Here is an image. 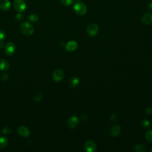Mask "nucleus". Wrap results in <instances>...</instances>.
Wrapping results in <instances>:
<instances>
[{"mask_svg": "<svg viewBox=\"0 0 152 152\" xmlns=\"http://www.w3.org/2000/svg\"><path fill=\"white\" fill-rule=\"evenodd\" d=\"M20 30L21 33L26 36H30L34 32L33 26L28 22H23L20 24Z\"/></svg>", "mask_w": 152, "mask_h": 152, "instance_id": "1", "label": "nucleus"}, {"mask_svg": "<svg viewBox=\"0 0 152 152\" xmlns=\"http://www.w3.org/2000/svg\"><path fill=\"white\" fill-rule=\"evenodd\" d=\"M73 10L76 14L80 15H84L87 11L86 5L81 2H77L75 3L74 5Z\"/></svg>", "mask_w": 152, "mask_h": 152, "instance_id": "2", "label": "nucleus"}, {"mask_svg": "<svg viewBox=\"0 0 152 152\" xmlns=\"http://www.w3.org/2000/svg\"><path fill=\"white\" fill-rule=\"evenodd\" d=\"M14 7L16 11L21 13L26 10L27 5L24 0H15L14 1Z\"/></svg>", "mask_w": 152, "mask_h": 152, "instance_id": "3", "label": "nucleus"}, {"mask_svg": "<svg viewBox=\"0 0 152 152\" xmlns=\"http://www.w3.org/2000/svg\"><path fill=\"white\" fill-rule=\"evenodd\" d=\"M15 50V45L14 43L10 42L5 44L4 46V52L7 55L11 56L14 54Z\"/></svg>", "mask_w": 152, "mask_h": 152, "instance_id": "4", "label": "nucleus"}, {"mask_svg": "<svg viewBox=\"0 0 152 152\" xmlns=\"http://www.w3.org/2000/svg\"><path fill=\"white\" fill-rule=\"evenodd\" d=\"M84 149L86 151L88 152H94L97 150V145L96 144L91 140L87 141L84 145Z\"/></svg>", "mask_w": 152, "mask_h": 152, "instance_id": "5", "label": "nucleus"}, {"mask_svg": "<svg viewBox=\"0 0 152 152\" xmlns=\"http://www.w3.org/2000/svg\"><path fill=\"white\" fill-rule=\"evenodd\" d=\"M87 31L90 36H94L98 33L99 26L96 23H91L87 26Z\"/></svg>", "mask_w": 152, "mask_h": 152, "instance_id": "6", "label": "nucleus"}, {"mask_svg": "<svg viewBox=\"0 0 152 152\" xmlns=\"http://www.w3.org/2000/svg\"><path fill=\"white\" fill-rule=\"evenodd\" d=\"M53 79L56 82H60L64 78V72L62 70L60 69H56L54 71L53 73Z\"/></svg>", "mask_w": 152, "mask_h": 152, "instance_id": "7", "label": "nucleus"}, {"mask_svg": "<svg viewBox=\"0 0 152 152\" xmlns=\"http://www.w3.org/2000/svg\"><path fill=\"white\" fill-rule=\"evenodd\" d=\"M79 124V120L78 118L75 116H71L67 122V125L69 128L70 129H74Z\"/></svg>", "mask_w": 152, "mask_h": 152, "instance_id": "8", "label": "nucleus"}, {"mask_svg": "<svg viewBox=\"0 0 152 152\" xmlns=\"http://www.w3.org/2000/svg\"><path fill=\"white\" fill-rule=\"evenodd\" d=\"M121 131V128L120 125L118 124H115L110 128L109 133L112 137H116L120 134Z\"/></svg>", "mask_w": 152, "mask_h": 152, "instance_id": "9", "label": "nucleus"}, {"mask_svg": "<svg viewBox=\"0 0 152 152\" xmlns=\"http://www.w3.org/2000/svg\"><path fill=\"white\" fill-rule=\"evenodd\" d=\"M141 21L145 25L152 24V12H147L142 15L141 18Z\"/></svg>", "mask_w": 152, "mask_h": 152, "instance_id": "10", "label": "nucleus"}, {"mask_svg": "<svg viewBox=\"0 0 152 152\" xmlns=\"http://www.w3.org/2000/svg\"><path fill=\"white\" fill-rule=\"evenodd\" d=\"M18 134L23 137H28L30 134V131L29 129L24 126H21L18 128L17 129Z\"/></svg>", "mask_w": 152, "mask_h": 152, "instance_id": "11", "label": "nucleus"}, {"mask_svg": "<svg viewBox=\"0 0 152 152\" xmlns=\"http://www.w3.org/2000/svg\"><path fill=\"white\" fill-rule=\"evenodd\" d=\"M11 8L10 0H0V8L5 11H8Z\"/></svg>", "mask_w": 152, "mask_h": 152, "instance_id": "12", "label": "nucleus"}, {"mask_svg": "<svg viewBox=\"0 0 152 152\" xmlns=\"http://www.w3.org/2000/svg\"><path fill=\"white\" fill-rule=\"evenodd\" d=\"M78 47L77 43L74 40H71L68 42L66 45V49L69 52H72L77 49Z\"/></svg>", "mask_w": 152, "mask_h": 152, "instance_id": "13", "label": "nucleus"}, {"mask_svg": "<svg viewBox=\"0 0 152 152\" xmlns=\"http://www.w3.org/2000/svg\"><path fill=\"white\" fill-rule=\"evenodd\" d=\"M79 83H80V80H79V78L77 76H73L69 80V85L71 87H72V88H74V87H76L78 84H79Z\"/></svg>", "mask_w": 152, "mask_h": 152, "instance_id": "14", "label": "nucleus"}, {"mask_svg": "<svg viewBox=\"0 0 152 152\" xmlns=\"http://www.w3.org/2000/svg\"><path fill=\"white\" fill-rule=\"evenodd\" d=\"M10 68L9 63L4 59H0V70L2 71H7Z\"/></svg>", "mask_w": 152, "mask_h": 152, "instance_id": "15", "label": "nucleus"}, {"mask_svg": "<svg viewBox=\"0 0 152 152\" xmlns=\"http://www.w3.org/2000/svg\"><path fill=\"white\" fill-rule=\"evenodd\" d=\"M8 139L5 137H0V148H4L8 144Z\"/></svg>", "mask_w": 152, "mask_h": 152, "instance_id": "16", "label": "nucleus"}, {"mask_svg": "<svg viewBox=\"0 0 152 152\" xmlns=\"http://www.w3.org/2000/svg\"><path fill=\"white\" fill-rule=\"evenodd\" d=\"M134 150L137 152H145L146 148L142 144H137L134 147Z\"/></svg>", "mask_w": 152, "mask_h": 152, "instance_id": "17", "label": "nucleus"}, {"mask_svg": "<svg viewBox=\"0 0 152 152\" xmlns=\"http://www.w3.org/2000/svg\"><path fill=\"white\" fill-rule=\"evenodd\" d=\"M145 138L149 142L152 143V129L148 130L145 134Z\"/></svg>", "mask_w": 152, "mask_h": 152, "instance_id": "18", "label": "nucleus"}, {"mask_svg": "<svg viewBox=\"0 0 152 152\" xmlns=\"http://www.w3.org/2000/svg\"><path fill=\"white\" fill-rule=\"evenodd\" d=\"M39 16L35 14H32L30 15L28 17V20L33 23H36L39 20Z\"/></svg>", "mask_w": 152, "mask_h": 152, "instance_id": "19", "label": "nucleus"}, {"mask_svg": "<svg viewBox=\"0 0 152 152\" xmlns=\"http://www.w3.org/2000/svg\"><path fill=\"white\" fill-rule=\"evenodd\" d=\"M61 2L64 6H69L74 3V0H61Z\"/></svg>", "mask_w": 152, "mask_h": 152, "instance_id": "20", "label": "nucleus"}, {"mask_svg": "<svg viewBox=\"0 0 152 152\" xmlns=\"http://www.w3.org/2000/svg\"><path fill=\"white\" fill-rule=\"evenodd\" d=\"M141 125L142 126L143 128H147L150 126V122L148 120H147V119H144L142 120V122H141Z\"/></svg>", "mask_w": 152, "mask_h": 152, "instance_id": "21", "label": "nucleus"}, {"mask_svg": "<svg viewBox=\"0 0 152 152\" xmlns=\"http://www.w3.org/2000/svg\"><path fill=\"white\" fill-rule=\"evenodd\" d=\"M42 96L40 93H37L36 94H35L33 97V99L35 101H40L42 99Z\"/></svg>", "mask_w": 152, "mask_h": 152, "instance_id": "22", "label": "nucleus"}, {"mask_svg": "<svg viewBox=\"0 0 152 152\" xmlns=\"http://www.w3.org/2000/svg\"><path fill=\"white\" fill-rule=\"evenodd\" d=\"M11 131V129H10V128L8 127V126H5L2 129V133L3 134H7L8 133H10Z\"/></svg>", "mask_w": 152, "mask_h": 152, "instance_id": "23", "label": "nucleus"}, {"mask_svg": "<svg viewBox=\"0 0 152 152\" xmlns=\"http://www.w3.org/2000/svg\"><path fill=\"white\" fill-rule=\"evenodd\" d=\"M5 38V33L3 30H0V41L4 40Z\"/></svg>", "mask_w": 152, "mask_h": 152, "instance_id": "24", "label": "nucleus"}, {"mask_svg": "<svg viewBox=\"0 0 152 152\" xmlns=\"http://www.w3.org/2000/svg\"><path fill=\"white\" fill-rule=\"evenodd\" d=\"M1 79L3 81H6L8 79V75L6 73H4L1 75Z\"/></svg>", "mask_w": 152, "mask_h": 152, "instance_id": "25", "label": "nucleus"}, {"mask_svg": "<svg viewBox=\"0 0 152 152\" xmlns=\"http://www.w3.org/2000/svg\"><path fill=\"white\" fill-rule=\"evenodd\" d=\"M23 15L21 14H20V12H19L18 14H17V15H16V16H15V19H16V20L17 21H21L22 19H23Z\"/></svg>", "mask_w": 152, "mask_h": 152, "instance_id": "26", "label": "nucleus"}, {"mask_svg": "<svg viewBox=\"0 0 152 152\" xmlns=\"http://www.w3.org/2000/svg\"><path fill=\"white\" fill-rule=\"evenodd\" d=\"M145 113L148 115H151L152 114V108L151 107H147L145 109Z\"/></svg>", "mask_w": 152, "mask_h": 152, "instance_id": "27", "label": "nucleus"}, {"mask_svg": "<svg viewBox=\"0 0 152 152\" xmlns=\"http://www.w3.org/2000/svg\"><path fill=\"white\" fill-rule=\"evenodd\" d=\"M116 115H114V114H112V115H111V116H110V120L111 121H116Z\"/></svg>", "mask_w": 152, "mask_h": 152, "instance_id": "28", "label": "nucleus"}, {"mask_svg": "<svg viewBox=\"0 0 152 152\" xmlns=\"http://www.w3.org/2000/svg\"><path fill=\"white\" fill-rule=\"evenodd\" d=\"M3 45H4V42H3V40H1L0 41V48H2L3 47Z\"/></svg>", "mask_w": 152, "mask_h": 152, "instance_id": "29", "label": "nucleus"}, {"mask_svg": "<svg viewBox=\"0 0 152 152\" xmlns=\"http://www.w3.org/2000/svg\"><path fill=\"white\" fill-rule=\"evenodd\" d=\"M148 7H149V8L152 9V2H151L149 3V4H148Z\"/></svg>", "mask_w": 152, "mask_h": 152, "instance_id": "30", "label": "nucleus"}, {"mask_svg": "<svg viewBox=\"0 0 152 152\" xmlns=\"http://www.w3.org/2000/svg\"><path fill=\"white\" fill-rule=\"evenodd\" d=\"M149 151H150V152H152V148H151L150 149H149Z\"/></svg>", "mask_w": 152, "mask_h": 152, "instance_id": "31", "label": "nucleus"}, {"mask_svg": "<svg viewBox=\"0 0 152 152\" xmlns=\"http://www.w3.org/2000/svg\"><path fill=\"white\" fill-rule=\"evenodd\" d=\"M78 1H80V0H78Z\"/></svg>", "mask_w": 152, "mask_h": 152, "instance_id": "32", "label": "nucleus"}]
</instances>
